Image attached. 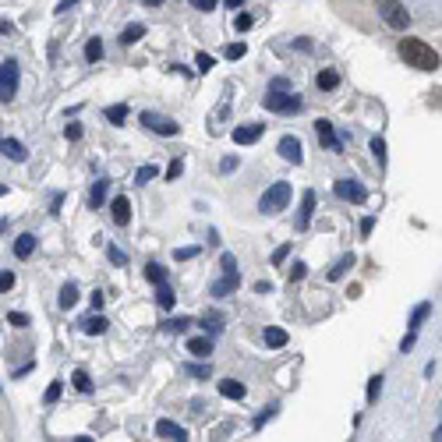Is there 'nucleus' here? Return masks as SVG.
<instances>
[{
    "instance_id": "nucleus-22",
    "label": "nucleus",
    "mask_w": 442,
    "mask_h": 442,
    "mask_svg": "<svg viewBox=\"0 0 442 442\" xmlns=\"http://www.w3.org/2000/svg\"><path fill=\"white\" fill-rule=\"evenodd\" d=\"M106 326H110V322H106L99 311H93V315L85 318V333H88V336H99V333H106Z\"/></svg>"
},
{
    "instance_id": "nucleus-21",
    "label": "nucleus",
    "mask_w": 442,
    "mask_h": 442,
    "mask_svg": "<svg viewBox=\"0 0 442 442\" xmlns=\"http://www.w3.org/2000/svg\"><path fill=\"white\" fill-rule=\"evenodd\" d=\"M287 329H280V326H269L265 329V347H273V350H280V347H287Z\"/></svg>"
},
{
    "instance_id": "nucleus-26",
    "label": "nucleus",
    "mask_w": 442,
    "mask_h": 442,
    "mask_svg": "<svg viewBox=\"0 0 442 442\" xmlns=\"http://www.w3.org/2000/svg\"><path fill=\"white\" fill-rule=\"evenodd\" d=\"M142 36H145V25H138V21H135V25H128L124 32H121V43L128 46V43H138Z\"/></svg>"
},
{
    "instance_id": "nucleus-14",
    "label": "nucleus",
    "mask_w": 442,
    "mask_h": 442,
    "mask_svg": "<svg viewBox=\"0 0 442 442\" xmlns=\"http://www.w3.org/2000/svg\"><path fill=\"white\" fill-rule=\"evenodd\" d=\"M110 209H113V223H117V227H128V223H131V202H128L124 195L113 198Z\"/></svg>"
},
{
    "instance_id": "nucleus-42",
    "label": "nucleus",
    "mask_w": 442,
    "mask_h": 442,
    "mask_svg": "<svg viewBox=\"0 0 442 442\" xmlns=\"http://www.w3.org/2000/svg\"><path fill=\"white\" fill-rule=\"evenodd\" d=\"M195 255H198V248H177V251H173V258H177V262H191Z\"/></svg>"
},
{
    "instance_id": "nucleus-19",
    "label": "nucleus",
    "mask_w": 442,
    "mask_h": 442,
    "mask_svg": "<svg viewBox=\"0 0 442 442\" xmlns=\"http://www.w3.org/2000/svg\"><path fill=\"white\" fill-rule=\"evenodd\" d=\"M32 251H36V233H21V238L15 241V255L18 258H28Z\"/></svg>"
},
{
    "instance_id": "nucleus-1",
    "label": "nucleus",
    "mask_w": 442,
    "mask_h": 442,
    "mask_svg": "<svg viewBox=\"0 0 442 442\" xmlns=\"http://www.w3.org/2000/svg\"><path fill=\"white\" fill-rule=\"evenodd\" d=\"M400 57L418 71H439V53L425 39H400Z\"/></svg>"
},
{
    "instance_id": "nucleus-23",
    "label": "nucleus",
    "mask_w": 442,
    "mask_h": 442,
    "mask_svg": "<svg viewBox=\"0 0 442 442\" xmlns=\"http://www.w3.org/2000/svg\"><path fill=\"white\" fill-rule=\"evenodd\" d=\"M71 386H75L78 393H93V378H88V372H81V368H78V372L71 375Z\"/></svg>"
},
{
    "instance_id": "nucleus-13",
    "label": "nucleus",
    "mask_w": 442,
    "mask_h": 442,
    "mask_svg": "<svg viewBox=\"0 0 442 442\" xmlns=\"http://www.w3.org/2000/svg\"><path fill=\"white\" fill-rule=\"evenodd\" d=\"M0 153H4L8 160H15V163H25L28 160V149H25L21 142H15V138H8V142L0 138Z\"/></svg>"
},
{
    "instance_id": "nucleus-29",
    "label": "nucleus",
    "mask_w": 442,
    "mask_h": 442,
    "mask_svg": "<svg viewBox=\"0 0 442 442\" xmlns=\"http://www.w3.org/2000/svg\"><path fill=\"white\" fill-rule=\"evenodd\" d=\"M350 265H354V255H343V258L333 265V269H329V280H343V273L350 269Z\"/></svg>"
},
{
    "instance_id": "nucleus-15",
    "label": "nucleus",
    "mask_w": 442,
    "mask_h": 442,
    "mask_svg": "<svg viewBox=\"0 0 442 442\" xmlns=\"http://www.w3.org/2000/svg\"><path fill=\"white\" fill-rule=\"evenodd\" d=\"M220 393H223L227 400H244V393H248V390H244V382H233V378H223V382H220Z\"/></svg>"
},
{
    "instance_id": "nucleus-31",
    "label": "nucleus",
    "mask_w": 442,
    "mask_h": 442,
    "mask_svg": "<svg viewBox=\"0 0 442 442\" xmlns=\"http://www.w3.org/2000/svg\"><path fill=\"white\" fill-rule=\"evenodd\" d=\"M220 265H223V276H241V273H238V258H233L230 251H223Z\"/></svg>"
},
{
    "instance_id": "nucleus-16",
    "label": "nucleus",
    "mask_w": 442,
    "mask_h": 442,
    "mask_svg": "<svg viewBox=\"0 0 442 442\" xmlns=\"http://www.w3.org/2000/svg\"><path fill=\"white\" fill-rule=\"evenodd\" d=\"M238 283H241V276H223V280H216V283L209 287V294H216V298H227V294L238 290Z\"/></svg>"
},
{
    "instance_id": "nucleus-28",
    "label": "nucleus",
    "mask_w": 442,
    "mask_h": 442,
    "mask_svg": "<svg viewBox=\"0 0 442 442\" xmlns=\"http://www.w3.org/2000/svg\"><path fill=\"white\" fill-rule=\"evenodd\" d=\"M428 311H432V305H418V308H414V315H410V333L421 329V322L428 318Z\"/></svg>"
},
{
    "instance_id": "nucleus-32",
    "label": "nucleus",
    "mask_w": 442,
    "mask_h": 442,
    "mask_svg": "<svg viewBox=\"0 0 442 442\" xmlns=\"http://www.w3.org/2000/svg\"><path fill=\"white\" fill-rule=\"evenodd\" d=\"M287 276H290V283H301V280L308 276V265H305V262H294L290 269H287Z\"/></svg>"
},
{
    "instance_id": "nucleus-49",
    "label": "nucleus",
    "mask_w": 442,
    "mask_h": 442,
    "mask_svg": "<svg viewBox=\"0 0 442 442\" xmlns=\"http://www.w3.org/2000/svg\"><path fill=\"white\" fill-rule=\"evenodd\" d=\"M64 135H68V142H78V138H81V124H68Z\"/></svg>"
},
{
    "instance_id": "nucleus-41",
    "label": "nucleus",
    "mask_w": 442,
    "mask_h": 442,
    "mask_svg": "<svg viewBox=\"0 0 442 442\" xmlns=\"http://www.w3.org/2000/svg\"><path fill=\"white\" fill-rule=\"evenodd\" d=\"M8 322H11L15 329H25V326H28V315H25V311H11V315H8Z\"/></svg>"
},
{
    "instance_id": "nucleus-11",
    "label": "nucleus",
    "mask_w": 442,
    "mask_h": 442,
    "mask_svg": "<svg viewBox=\"0 0 442 442\" xmlns=\"http://www.w3.org/2000/svg\"><path fill=\"white\" fill-rule=\"evenodd\" d=\"M311 213H315V191H305L301 195V209H298V230L311 227Z\"/></svg>"
},
{
    "instance_id": "nucleus-43",
    "label": "nucleus",
    "mask_w": 442,
    "mask_h": 442,
    "mask_svg": "<svg viewBox=\"0 0 442 442\" xmlns=\"http://www.w3.org/2000/svg\"><path fill=\"white\" fill-rule=\"evenodd\" d=\"M181 170H184V163H181V160H173V163L166 166V181H177V177H181Z\"/></svg>"
},
{
    "instance_id": "nucleus-52",
    "label": "nucleus",
    "mask_w": 442,
    "mask_h": 442,
    "mask_svg": "<svg viewBox=\"0 0 442 442\" xmlns=\"http://www.w3.org/2000/svg\"><path fill=\"white\" fill-rule=\"evenodd\" d=\"M88 301H93V311H99V308H103V301H106V298H103V294H99V290H96V294H93V298H88Z\"/></svg>"
},
{
    "instance_id": "nucleus-24",
    "label": "nucleus",
    "mask_w": 442,
    "mask_h": 442,
    "mask_svg": "<svg viewBox=\"0 0 442 442\" xmlns=\"http://www.w3.org/2000/svg\"><path fill=\"white\" fill-rule=\"evenodd\" d=\"M75 305H78V287H75V283H68V287L61 290V308H64V311H71Z\"/></svg>"
},
{
    "instance_id": "nucleus-20",
    "label": "nucleus",
    "mask_w": 442,
    "mask_h": 442,
    "mask_svg": "<svg viewBox=\"0 0 442 442\" xmlns=\"http://www.w3.org/2000/svg\"><path fill=\"white\" fill-rule=\"evenodd\" d=\"M173 301H177V298H173L170 283H166V280H163V283H156V305H160L163 311H170V308H173Z\"/></svg>"
},
{
    "instance_id": "nucleus-57",
    "label": "nucleus",
    "mask_w": 442,
    "mask_h": 442,
    "mask_svg": "<svg viewBox=\"0 0 442 442\" xmlns=\"http://www.w3.org/2000/svg\"><path fill=\"white\" fill-rule=\"evenodd\" d=\"M227 8H233V11H238V8H244V0H227Z\"/></svg>"
},
{
    "instance_id": "nucleus-46",
    "label": "nucleus",
    "mask_w": 442,
    "mask_h": 442,
    "mask_svg": "<svg viewBox=\"0 0 442 442\" xmlns=\"http://www.w3.org/2000/svg\"><path fill=\"white\" fill-rule=\"evenodd\" d=\"M106 255H110V262H113V265H128V255H124L121 248H110Z\"/></svg>"
},
{
    "instance_id": "nucleus-38",
    "label": "nucleus",
    "mask_w": 442,
    "mask_h": 442,
    "mask_svg": "<svg viewBox=\"0 0 442 442\" xmlns=\"http://www.w3.org/2000/svg\"><path fill=\"white\" fill-rule=\"evenodd\" d=\"M61 393H64V382H53V386L46 390V396H43V400H46V403H57V400H61Z\"/></svg>"
},
{
    "instance_id": "nucleus-9",
    "label": "nucleus",
    "mask_w": 442,
    "mask_h": 442,
    "mask_svg": "<svg viewBox=\"0 0 442 442\" xmlns=\"http://www.w3.org/2000/svg\"><path fill=\"white\" fill-rule=\"evenodd\" d=\"M315 135H318V142L326 145V149L340 153V138H336V131H333V124H329V121H315Z\"/></svg>"
},
{
    "instance_id": "nucleus-48",
    "label": "nucleus",
    "mask_w": 442,
    "mask_h": 442,
    "mask_svg": "<svg viewBox=\"0 0 442 442\" xmlns=\"http://www.w3.org/2000/svg\"><path fill=\"white\" fill-rule=\"evenodd\" d=\"M220 4V0H191V8H198V11H213Z\"/></svg>"
},
{
    "instance_id": "nucleus-7",
    "label": "nucleus",
    "mask_w": 442,
    "mask_h": 442,
    "mask_svg": "<svg viewBox=\"0 0 442 442\" xmlns=\"http://www.w3.org/2000/svg\"><path fill=\"white\" fill-rule=\"evenodd\" d=\"M15 88H18V64L15 61H4V64H0V96L11 99Z\"/></svg>"
},
{
    "instance_id": "nucleus-6",
    "label": "nucleus",
    "mask_w": 442,
    "mask_h": 442,
    "mask_svg": "<svg viewBox=\"0 0 442 442\" xmlns=\"http://www.w3.org/2000/svg\"><path fill=\"white\" fill-rule=\"evenodd\" d=\"M142 124L149 131H156V135H163V138H173L177 131H181V124L170 121V117H160V113H142Z\"/></svg>"
},
{
    "instance_id": "nucleus-56",
    "label": "nucleus",
    "mask_w": 442,
    "mask_h": 442,
    "mask_svg": "<svg viewBox=\"0 0 442 442\" xmlns=\"http://www.w3.org/2000/svg\"><path fill=\"white\" fill-rule=\"evenodd\" d=\"M255 294H273V283H255Z\"/></svg>"
},
{
    "instance_id": "nucleus-40",
    "label": "nucleus",
    "mask_w": 442,
    "mask_h": 442,
    "mask_svg": "<svg viewBox=\"0 0 442 442\" xmlns=\"http://www.w3.org/2000/svg\"><path fill=\"white\" fill-rule=\"evenodd\" d=\"M372 153H375L378 163H386V142H382V138H372Z\"/></svg>"
},
{
    "instance_id": "nucleus-58",
    "label": "nucleus",
    "mask_w": 442,
    "mask_h": 442,
    "mask_svg": "<svg viewBox=\"0 0 442 442\" xmlns=\"http://www.w3.org/2000/svg\"><path fill=\"white\" fill-rule=\"evenodd\" d=\"M163 4V0H145V8H160Z\"/></svg>"
},
{
    "instance_id": "nucleus-4",
    "label": "nucleus",
    "mask_w": 442,
    "mask_h": 442,
    "mask_svg": "<svg viewBox=\"0 0 442 442\" xmlns=\"http://www.w3.org/2000/svg\"><path fill=\"white\" fill-rule=\"evenodd\" d=\"M287 202H290V184L287 181H276L269 191L258 198V209L262 213H280V209H287Z\"/></svg>"
},
{
    "instance_id": "nucleus-5",
    "label": "nucleus",
    "mask_w": 442,
    "mask_h": 442,
    "mask_svg": "<svg viewBox=\"0 0 442 442\" xmlns=\"http://www.w3.org/2000/svg\"><path fill=\"white\" fill-rule=\"evenodd\" d=\"M333 191H336V198H343V202H354V205H361V202L368 198L365 184H358V181H354V177H340V181L333 184Z\"/></svg>"
},
{
    "instance_id": "nucleus-10",
    "label": "nucleus",
    "mask_w": 442,
    "mask_h": 442,
    "mask_svg": "<svg viewBox=\"0 0 442 442\" xmlns=\"http://www.w3.org/2000/svg\"><path fill=\"white\" fill-rule=\"evenodd\" d=\"M262 131H265V124H241V128H233V142H238V145H251V142L262 138Z\"/></svg>"
},
{
    "instance_id": "nucleus-8",
    "label": "nucleus",
    "mask_w": 442,
    "mask_h": 442,
    "mask_svg": "<svg viewBox=\"0 0 442 442\" xmlns=\"http://www.w3.org/2000/svg\"><path fill=\"white\" fill-rule=\"evenodd\" d=\"M280 156L287 160V163H305V149H301V142L294 138V135H287V138H280Z\"/></svg>"
},
{
    "instance_id": "nucleus-44",
    "label": "nucleus",
    "mask_w": 442,
    "mask_h": 442,
    "mask_svg": "<svg viewBox=\"0 0 442 442\" xmlns=\"http://www.w3.org/2000/svg\"><path fill=\"white\" fill-rule=\"evenodd\" d=\"M233 28H238V32H248V28H251V15H238V18H233Z\"/></svg>"
},
{
    "instance_id": "nucleus-39",
    "label": "nucleus",
    "mask_w": 442,
    "mask_h": 442,
    "mask_svg": "<svg viewBox=\"0 0 442 442\" xmlns=\"http://www.w3.org/2000/svg\"><path fill=\"white\" fill-rule=\"evenodd\" d=\"M195 64H198V71H213V68H216V61H213L209 53H198V57H195Z\"/></svg>"
},
{
    "instance_id": "nucleus-51",
    "label": "nucleus",
    "mask_w": 442,
    "mask_h": 442,
    "mask_svg": "<svg viewBox=\"0 0 442 442\" xmlns=\"http://www.w3.org/2000/svg\"><path fill=\"white\" fill-rule=\"evenodd\" d=\"M188 375H195V378H209V368H198V365H188Z\"/></svg>"
},
{
    "instance_id": "nucleus-50",
    "label": "nucleus",
    "mask_w": 442,
    "mask_h": 442,
    "mask_svg": "<svg viewBox=\"0 0 442 442\" xmlns=\"http://www.w3.org/2000/svg\"><path fill=\"white\" fill-rule=\"evenodd\" d=\"M287 255H290V244H283V248H276V251H273V262L280 265V262H287Z\"/></svg>"
},
{
    "instance_id": "nucleus-37",
    "label": "nucleus",
    "mask_w": 442,
    "mask_h": 442,
    "mask_svg": "<svg viewBox=\"0 0 442 442\" xmlns=\"http://www.w3.org/2000/svg\"><path fill=\"white\" fill-rule=\"evenodd\" d=\"M244 53H248V46H244V43H230V46H227V57H230V61H241Z\"/></svg>"
},
{
    "instance_id": "nucleus-55",
    "label": "nucleus",
    "mask_w": 442,
    "mask_h": 442,
    "mask_svg": "<svg viewBox=\"0 0 442 442\" xmlns=\"http://www.w3.org/2000/svg\"><path fill=\"white\" fill-rule=\"evenodd\" d=\"M410 347H414V333H407V336H403V343H400V350H410Z\"/></svg>"
},
{
    "instance_id": "nucleus-25",
    "label": "nucleus",
    "mask_w": 442,
    "mask_h": 442,
    "mask_svg": "<svg viewBox=\"0 0 442 442\" xmlns=\"http://www.w3.org/2000/svg\"><path fill=\"white\" fill-rule=\"evenodd\" d=\"M106 121H110V124H124V121H128V106H124V103L106 106Z\"/></svg>"
},
{
    "instance_id": "nucleus-30",
    "label": "nucleus",
    "mask_w": 442,
    "mask_h": 442,
    "mask_svg": "<svg viewBox=\"0 0 442 442\" xmlns=\"http://www.w3.org/2000/svg\"><path fill=\"white\" fill-rule=\"evenodd\" d=\"M99 57H103V43H99V39H88V43H85V61L96 64Z\"/></svg>"
},
{
    "instance_id": "nucleus-45",
    "label": "nucleus",
    "mask_w": 442,
    "mask_h": 442,
    "mask_svg": "<svg viewBox=\"0 0 442 442\" xmlns=\"http://www.w3.org/2000/svg\"><path fill=\"white\" fill-rule=\"evenodd\" d=\"M15 290V273H0V294Z\"/></svg>"
},
{
    "instance_id": "nucleus-27",
    "label": "nucleus",
    "mask_w": 442,
    "mask_h": 442,
    "mask_svg": "<svg viewBox=\"0 0 442 442\" xmlns=\"http://www.w3.org/2000/svg\"><path fill=\"white\" fill-rule=\"evenodd\" d=\"M227 110H230V85H227V93H223V99H220V106H216V113L209 117V124L216 128L220 121H223V117H227Z\"/></svg>"
},
{
    "instance_id": "nucleus-34",
    "label": "nucleus",
    "mask_w": 442,
    "mask_h": 442,
    "mask_svg": "<svg viewBox=\"0 0 442 442\" xmlns=\"http://www.w3.org/2000/svg\"><path fill=\"white\" fill-rule=\"evenodd\" d=\"M145 276H149L153 283H163V280H166V269H163L160 262H149V269H145Z\"/></svg>"
},
{
    "instance_id": "nucleus-36",
    "label": "nucleus",
    "mask_w": 442,
    "mask_h": 442,
    "mask_svg": "<svg viewBox=\"0 0 442 442\" xmlns=\"http://www.w3.org/2000/svg\"><path fill=\"white\" fill-rule=\"evenodd\" d=\"M378 393H382V375H372V382H368V403H375Z\"/></svg>"
},
{
    "instance_id": "nucleus-35",
    "label": "nucleus",
    "mask_w": 442,
    "mask_h": 442,
    "mask_svg": "<svg viewBox=\"0 0 442 442\" xmlns=\"http://www.w3.org/2000/svg\"><path fill=\"white\" fill-rule=\"evenodd\" d=\"M156 177V166H138V173H135V184H149Z\"/></svg>"
},
{
    "instance_id": "nucleus-33",
    "label": "nucleus",
    "mask_w": 442,
    "mask_h": 442,
    "mask_svg": "<svg viewBox=\"0 0 442 442\" xmlns=\"http://www.w3.org/2000/svg\"><path fill=\"white\" fill-rule=\"evenodd\" d=\"M103 198H106V181H96L93 195H88V202H93V209H99V205H103Z\"/></svg>"
},
{
    "instance_id": "nucleus-18",
    "label": "nucleus",
    "mask_w": 442,
    "mask_h": 442,
    "mask_svg": "<svg viewBox=\"0 0 442 442\" xmlns=\"http://www.w3.org/2000/svg\"><path fill=\"white\" fill-rule=\"evenodd\" d=\"M315 85L322 88V93H333V88L340 85V71H333V68H326V71H318Z\"/></svg>"
},
{
    "instance_id": "nucleus-12",
    "label": "nucleus",
    "mask_w": 442,
    "mask_h": 442,
    "mask_svg": "<svg viewBox=\"0 0 442 442\" xmlns=\"http://www.w3.org/2000/svg\"><path fill=\"white\" fill-rule=\"evenodd\" d=\"M156 435H160V439H170V442H184V439H188V432H184L181 425H173V421H166V418L156 421Z\"/></svg>"
},
{
    "instance_id": "nucleus-54",
    "label": "nucleus",
    "mask_w": 442,
    "mask_h": 442,
    "mask_svg": "<svg viewBox=\"0 0 442 442\" xmlns=\"http://www.w3.org/2000/svg\"><path fill=\"white\" fill-rule=\"evenodd\" d=\"M233 166H238V160H233V156H227V160H223V163H220V170H223V173H230V170H233Z\"/></svg>"
},
{
    "instance_id": "nucleus-3",
    "label": "nucleus",
    "mask_w": 442,
    "mask_h": 442,
    "mask_svg": "<svg viewBox=\"0 0 442 442\" xmlns=\"http://www.w3.org/2000/svg\"><path fill=\"white\" fill-rule=\"evenodd\" d=\"M378 18L390 28H396V32H403V28L410 25V11L400 4V0H378Z\"/></svg>"
},
{
    "instance_id": "nucleus-17",
    "label": "nucleus",
    "mask_w": 442,
    "mask_h": 442,
    "mask_svg": "<svg viewBox=\"0 0 442 442\" xmlns=\"http://www.w3.org/2000/svg\"><path fill=\"white\" fill-rule=\"evenodd\" d=\"M188 350L195 354V358H209V354H213V340L209 336H191L188 340Z\"/></svg>"
},
{
    "instance_id": "nucleus-53",
    "label": "nucleus",
    "mask_w": 442,
    "mask_h": 442,
    "mask_svg": "<svg viewBox=\"0 0 442 442\" xmlns=\"http://www.w3.org/2000/svg\"><path fill=\"white\" fill-rule=\"evenodd\" d=\"M78 0H61V4H57V15H68V8H75Z\"/></svg>"
},
{
    "instance_id": "nucleus-47",
    "label": "nucleus",
    "mask_w": 442,
    "mask_h": 442,
    "mask_svg": "<svg viewBox=\"0 0 442 442\" xmlns=\"http://www.w3.org/2000/svg\"><path fill=\"white\" fill-rule=\"evenodd\" d=\"M273 414H276V410H262V414H258V418H255V421H251V428H255V432H258V428H262V425H265V421H269V418H273Z\"/></svg>"
},
{
    "instance_id": "nucleus-2",
    "label": "nucleus",
    "mask_w": 442,
    "mask_h": 442,
    "mask_svg": "<svg viewBox=\"0 0 442 442\" xmlns=\"http://www.w3.org/2000/svg\"><path fill=\"white\" fill-rule=\"evenodd\" d=\"M262 103H265V110H269V113H298L305 106V99L298 93H290V88H273V93L265 96Z\"/></svg>"
}]
</instances>
